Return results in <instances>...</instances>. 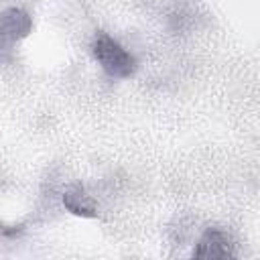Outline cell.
Instances as JSON below:
<instances>
[{"instance_id": "obj_4", "label": "cell", "mask_w": 260, "mask_h": 260, "mask_svg": "<svg viewBox=\"0 0 260 260\" xmlns=\"http://www.w3.org/2000/svg\"><path fill=\"white\" fill-rule=\"evenodd\" d=\"M63 205L69 213L77 217H95L98 215V203L93 195L83 185H71L63 193Z\"/></svg>"}, {"instance_id": "obj_3", "label": "cell", "mask_w": 260, "mask_h": 260, "mask_svg": "<svg viewBox=\"0 0 260 260\" xmlns=\"http://www.w3.org/2000/svg\"><path fill=\"white\" fill-rule=\"evenodd\" d=\"M195 258H205V260H223L234 256V242L223 232L221 228H207L199 240L195 242L193 248Z\"/></svg>"}, {"instance_id": "obj_1", "label": "cell", "mask_w": 260, "mask_h": 260, "mask_svg": "<svg viewBox=\"0 0 260 260\" xmlns=\"http://www.w3.org/2000/svg\"><path fill=\"white\" fill-rule=\"evenodd\" d=\"M91 57L98 63V67L116 81H124L130 79L136 69H138V61L134 57V53L124 47L116 37H112L110 32H95L89 45Z\"/></svg>"}, {"instance_id": "obj_2", "label": "cell", "mask_w": 260, "mask_h": 260, "mask_svg": "<svg viewBox=\"0 0 260 260\" xmlns=\"http://www.w3.org/2000/svg\"><path fill=\"white\" fill-rule=\"evenodd\" d=\"M32 18L26 10L12 6L0 12V61H12L18 45L30 35Z\"/></svg>"}]
</instances>
